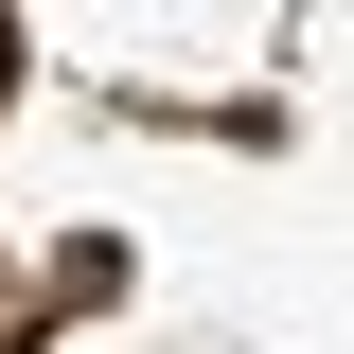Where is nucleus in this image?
Returning a JSON list of instances; mask_svg holds the SVG:
<instances>
[{
  "label": "nucleus",
  "instance_id": "1",
  "mask_svg": "<svg viewBox=\"0 0 354 354\" xmlns=\"http://www.w3.org/2000/svg\"><path fill=\"white\" fill-rule=\"evenodd\" d=\"M0 106H18V36H0Z\"/></svg>",
  "mask_w": 354,
  "mask_h": 354
}]
</instances>
